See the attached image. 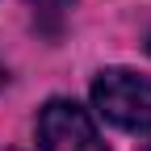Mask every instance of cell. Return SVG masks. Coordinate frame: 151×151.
<instances>
[{"label":"cell","instance_id":"cell-1","mask_svg":"<svg viewBox=\"0 0 151 151\" xmlns=\"http://www.w3.org/2000/svg\"><path fill=\"white\" fill-rule=\"evenodd\" d=\"M92 105L122 130H151V80L130 67H105L92 80Z\"/></svg>","mask_w":151,"mask_h":151},{"label":"cell","instance_id":"cell-2","mask_svg":"<svg viewBox=\"0 0 151 151\" xmlns=\"http://www.w3.org/2000/svg\"><path fill=\"white\" fill-rule=\"evenodd\" d=\"M38 143L42 151H105L97 122L84 105H76L67 97H55L38 113Z\"/></svg>","mask_w":151,"mask_h":151},{"label":"cell","instance_id":"cell-3","mask_svg":"<svg viewBox=\"0 0 151 151\" xmlns=\"http://www.w3.org/2000/svg\"><path fill=\"white\" fill-rule=\"evenodd\" d=\"M71 4H76V0H29L34 17H38V21H42V25H46L50 34H55V29L63 25V17L71 13Z\"/></svg>","mask_w":151,"mask_h":151},{"label":"cell","instance_id":"cell-4","mask_svg":"<svg viewBox=\"0 0 151 151\" xmlns=\"http://www.w3.org/2000/svg\"><path fill=\"white\" fill-rule=\"evenodd\" d=\"M143 46H147V55H151V29H147V42H143Z\"/></svg>","mask_w":151,"mask_h":151},{"label":"cell","instance_id":"cell-5","mask_svg":"<svg viewBox=\"0 0 151 151\" xmlns=\"http://www.w3.org/2000/svg\"><path fill=\"white\" fill-rule=\"evenodd\" d=\"M0 84H4V67H0Z\"/></svg>","mask_w":151,"mask_h":151},{"label":"cell","instance_id":"cell-6","mask_svg":"<svg viewBox=\"0 0 151 151\" xmlns=\"http://www.w3.org/2000/svg\"><path fill=\"white\" fill-rule=\"evenodd\" d=\"M139 151H151V143H147V147H139Z\"/></svg>","mask_w":151,"mask_h":151}]
</instances>
